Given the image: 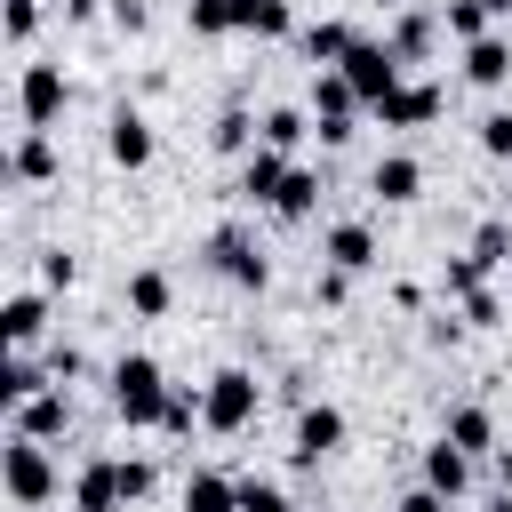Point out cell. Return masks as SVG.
<instances>
[{"label": "cell", "instance_id": "ee69618b", "mask_svg": "<svg viewBox=\"0 0 512 512\" xmlns=\"http://www.w3.org/2000/svg\"><path fill=\"white\" fill-rule=\"evenodd\" d=\"M96 8H104V0H64V16H80V24H88Z\"/></svg>", "mask_w": 512, "mask_h": 512}, {"label": "cell", "instance_id": "d6a6232c", "mask_svg": "<svg viewBox=\"0 0 512 512\" xmlns=\"http://www.w3.org/2000/svg\"><path fill=\"white\" fill-rule=\"evenodd\" d=\"M440 24H448L464 48H472V40H488V24H496V16H488L480 0H448V8H440Z\"/></svg>", "mask_w": 512, "mask_h": 512}, {"label": "cell", "instance_id": "7402d4cb", "mask_svg": "<svg viewBox=\"0 0 512 512\" xmlns=\"http://www.w3.org/2000/svg\"><path fill=\"white\" fill-rule=\"evenodd\" d=\"M8 176H16V184H48V176H56V136H48V128H24L16 152H8Z\"/></svg>", "mask_w": 512, "mask_h": 512}, {"label": "cell", "instance_id": "74e56055", "mask_svg": "<svg viewBox=\"0 0 512 512\" xmlns=\"http://www.w3.org/2000/svg\"><path fill=\"white\" fill-rule=\"evenodd\" d=\"M456 312H464V328H496V320H504V304H496L488 288H472V296H464Z\"/></svg>", "mask_w": 512, "mask_h": 512}, {"label": "cell", "instance_id": "7c38bea8", "mask_svg": "<svg viewBox=\"0 0 512 512\" xmlns=\"http://www.w3.org/2000/svg\"><path fill=\"white\" fill-rule=\"evenodd\" d=\"M0 336H8V352H32V344L48 336V296H40V288H16V296L0 304Z\"/></svg>", "mask_w": 512, "mask_h": 512}, {"label": "cell", "instance_id": "4fadbf2b", "mask_svg": "<svg viewBox=\"0 0 512 512\" xmlns=\"http://www.w3.org/2000/svg\"><path fill=\"white\" fill-rule=\"evenodd\" d=\"M320 256H328L336 272H368V264H376V224H360V216H344V224H328V240H320Z\"/></svg>", "mask_w": 512, "mask_h": 512}, {"label": "cell", "instance_id": "d590c367", "mask_svg": "<svg viewBox=\"0 0 512 512\" xmlns=\"http://www.w3.org/2000/svg\"><path fill=\"white\" fill-rule=\"evenodd\" d=\"M480 152L488 160H512V112H488L480 120Z\"/></svg>", "mask_w": 512, "mask_h": 512}, {"label": "cell", "instance_id": "d6986e66", "mask_svg": "<svg viewBox=\"0 0 512 512\" xmlns=\"http://www.w3.org/2000/svg\"><path fill=\"white\" fill-rule=\"evenodd\" d=\"M48 384H56V368H48V360H32V352H16V360L0 368V408L16 416V408H24V400H40Z\"/></svg>", "mask_w": 512, "mask_h": 512}, {"label": "cell", "instance_id": "d4e9b609", "mask_svg": "<svg viewBox=\"0 0 512 512\" xmlns=\"http://www.w3.org/2000/svg\"><path fill=\"white\" fill-rule=\"evenodd\" d=\"M168 304H176V288H168V272H160V264L128 272V312H136V320H160Z\"/></svg>", "mask_w": 512, "mask_h": 512}, {"label": "cell", "instance_id": "836d02e7", "mask_svg": "<svg viewBox=\"0 0 512 512\" xmlns=\"http://www.w3.org/2000/svg\"><path fill=\"white\" fill-rule=\"evenodd\" d=\"M472 256H480L488 272H496V264H512V224H504V216H488V224L472 232Z\"/></svg>", "mask_w": 512, "mask_h": 512}, {"label": "cell", "instance_id": "8d00e7d4", "mask_svg": "<svg viewBox=\"0 0 512 512\" xmlns=\"http://www.w3.org/2000/svg\"><path fill=\"white\" fill-rule=\"evenodd\" d=\"M72 280H80V264L64 248H40V288H72Z\"/></svg>", "mask_w": 512, "mask_h": 512}, {"label": "cell", "instance_id": "f1b7e54d", "mask_svg": "<svg viewBox=\"0 0 512 512\" xmlns=\"http://www.w3.org/2000/svg\"><path fill=\"white\" fill-rule=\"evenodd\" d=\"M256 128H264V120H248V104H224V112H216V128H208V144H216V152H248V144H256Z\"/></svg>", "mask_w": 512, "mask_h": 512}, {"label": "cell", "instance_id": "9c48e42d", "mask_svg": "<svg viewBox=\"0 0 512 512\" xmlns=\"http://www.w3.org/2000/svg\"><path fill=\"white\" fill-rule=\"evenodd\" d=\"M336 448H344V408L304 400V408H296V472H312V464L336 456Z\"/></svg>", "mask_w": 512, "mask_h": 512}, {"label": "cell", "instance_id": "e0dca14e", "mask_svg": "<svg viewBox=\"0 0 512 512\" xmlns=\"http://www.w3.org/2000/svg\"><path fill=\"white\" fill-rule=\"evenodd\" d=\"M424 488H432V496H448V504H456V496H464V488H472V456H464V448H456V440H432V448H424Z\"/></svg>", "mask_w": 512, "mask_h": 512}, {"label": "cell", "instance_id": "7a4b0ae2", "mask_svg": "<svg viewBox=\"0 0 512 512\" xmlns=\"http://www.w3.org/2000/svg\"><path fill=\"white\" fill-rule=\"evenodd\" d=\"M200 400H208V432H248L256 408H264V384H256L248 368H216V376L200 384Z\"/></svg>", "mask_w": 512, "mask_h": 512}, {"label": "cell", "instance_id": "cb8c5ba5", "mask_svg": "<svg viewBox=\"0 0 512 512\" xmlns=\"http://www.w3.org/2000/svg\"><path fill=\"white\" fill-rule=\"evenodd\" d=\"M184 512H240V480L232 472H192L184 480Z\"/></svg>", "mask_w": 512, "mask_h": 512}, {"label": "cell", "instance_id": "9a60e30c", "mask_svg": "<svg viewBox=\"0 0 512 512\" xmlns=\"http://www.w3.org/2000/svg\"><path fill=\"white\" fill-rule=\"evenodd\" d=\"M288 168H296L288 152H272V144H256V152L240 160V192H248L256 208H272V200H280V184H288Z\"/></svg>", "mask_w": 512, "mask_h": 512}, {"label": "cell", "instance_id": "5bb4252c", "mask_svg": "<svg viewBox=\"0 0 512 512\" xmlns=\"http://www.w3.org/2000/svg\"><path fill=\"white\" fill-rule=\"evenodd\" d=\"M296 40H304V56H312V72H336V64H344V56L360 48V32H352L344 16H320V24H304Z\"/></svg>", "mask_w": 512, "mask_h": 512}, {"label": "cell", "instance_id": "ab89813d", "mask_svg": "<svg viewBox=\"0 0 512 512\" xmlns=\"http://www.w3.org/2000/svg\"><path fill=\"white\" fill-rule=\"evenodd\" d=\"M32 32H40V0H8V40L24 48Z\"/></svg>", "mask_w": 512, "mask_h": 512}, {"label": "cell", "instance_id": "f35d334b", "mask_svg": "<svg viewBox=\"0 0 512 512\" xmlns=\"http://www.w3.org/2000/svg\"><path fill=\"white\" fill-rule=\"evenodd\" d=\"M40 360L56 368V384H72V376H88V352H80V344H48Z\"/></svg>", "mask_w": 512, "mask_h": 512}, {"label": "cell", "instance_id": "7bdbcfd3", "mask_svg": "<svg viewBox=\"0 0 512 512\" xmlns=\"http://www.w3.org/2000/svg\"><path fill=\"white\" fill-rule=\"evenodd\" d=\"M392 512H448V496H432V488H408Z\"/></svg>", "mask_w": 512, "mask_h": 512}, {"label": "cell", "instance_id": "30bf717a", "mask_svg": "<svg viewBox=\"0 0 512 512\" xmlns=\"http://www.w3.org/2000/svg\"><path fill=\"white\" fill-rule=\"evenodd\" d=\"M376 120H384V128H432V120H440V88H432V80H400V88L376 104Z\"/></svg>", "mask_w": 512, "mask_h": 512}, {"label": "cell", "instance_id": "bcb514c9", "mask_svg": "<svg viewBox=\"0 0 512 512\" xmlns=\"http://www.w3.org/2000/svg\"><path fill=\"white\" fill-rule=\"evenodd\" d=\"M480 8H488V16H512V0H480Z\"/></svg>", "mask_w": 512, "mask_h": 512}, {"label": "cell", "instance_id": "f6af8a7d", "mask_svg": "<svg viewBox=\"0 0 512 512\" xmlns=\"http://www.w3.org/2000/svg\"><path fill=\"white\" fill-rule=\"evenodd\" d=\"M496 480H504V488H512V448H496Z\"/></svg>", "mask_w": 512, "mask_h": 512}, {"label": "cell", "instance_id": "52a82bcc", "mask_svg": "<svg viewBox=\"0 0 512 512\" xmlns=\"http://www.w3.org/2000/svg\"><path fill=\"white\" fill-rule=\"evenodd\" d=\"M72 504L80 512H128V456H88L72 480Z\"/></svg>", "mask_w": 512, "mask_h": 512}, {"label": "cell", "instance_id": "f546056e", "mask_svg": "<svg viewBox=\"0 0 512 512\" xmlns=\"http://www.w3.org/2000/svg\"><path fill=\"white\" fill-rule=\"evenodd\" d=\"M312 208H320V176H312V168H288V184H280L272 216H288V224H296V216H312Z\"/></svg>", "mask_w": 512, "mask_h": 512}, {"label": "cell", "instance_id": "484cf974", "mask_svg": "<svg viewBox=\"0 0 512 512\" xmlns=\"http://www.w3.org/2000/svg\"><path fill=\"white\" fill-rule=\"evenodd\" d=\"M200 424H208V400H200L192 384H176V392H168V408H160V432H168V440H192Z\"/></svg>", "mask_w": 512, "mask_h": 512}, {"label": "cell", "instance_id": "1f68e13d", "mask_svg": "<svg viewBox=\"0 0 512 512\" xmlns=\"http://www.w3.org/2000/svg\"><path fill=\"white\" fill-rule=\"evenodd\" d=\"M440 288H448V296H456V304H464V296H472V288H488V264H480V256H472V248H464V256H448V264H440Z\"/></svg>", "mask_w": 512, "mask_h": 512}, {"label": "cell", "instance_id": "2e32d148", "mask_svg": "<svg viewBox=\"0 0 512 512\" xmlns=\"http://www.w3.org/2000/svg\"><path fill=\"white\" fill-rule=\"evenodd\" d=\"M64 424H72V392H64V384H48L40 400L16 408V432H24V440H64Z\"/></svg>", "mask_w": 512, "mask_h": 512}, {"label": "cell", "instance_id": "4316f807", "mask_svg": "<svg viewBox=\"0 0 512 512\" xmlns=\"http://www.w3.org/2000/svg\"><path fill=\"white\" fill-rule=\"evenodd\" d=\"M232 8H240V32H256V40L296 32V8H288V0H232Z\"/></svg>", "mask_w": 512, "mask_h": 512}, {"label": "cell", "instance_id": "277c9868", "mask_svg": "<svg viewBox=\"0 0 512 512\" xmlns=\"http://www.w3.org/2000/svg\"><path fill=\"white\" fill-rule=\"evenodd\" d=\"M336 72H344V80H352V96H360V104L376 112V104H384V96L400 88V72H408V64L392 56V40H368V32H360V48H352V56L336 64Z\"/></svg>", "mask_w": 512, "mask_h": 512}, {"label": "cell", "instance_id": "8fae6325", "mask_svg": "<svg viewBox=\"0 0 512 512\" xmlns=\"http://www.w3.org/2000/svg\"><path fill=\"white\" fill-rule=\"evenodd\" d=\"M104 152H112L120 168H144V160H152V120H144L136 104H112V120H104Z\"/></svg>", "mask_w": 512, "mask_h": 512}, {"label": "cell", "instance_id": "44dd1931", "mask_svg": "<svg viewBox=\"0 0 512 512\" xmlns=\"http://www.w3.org/2000/svg\"><path fill=\"white\" fill-rule=\"evenodd\" d=\"M464 80H472V88H504V80H512V40H504V32L472 40V48H464Z\"/></svg>", "mask_w": 512, "mask_h": 512}, {"label": "cell", "instance_id": "8992f818", "mask_svg": "<svg viewBox=\"0 0 512 512\" xmlns=\"http://www.w3.org/2000/svg\"><path fill=\"white\" fill-rule=\"evenodd\" d=\"M352 112H368L352 96V80L344 72H312V128H320V144H344L352 136Z\"/></svg>", "mask_w": 512, "mask_h": 512}, {"label": "cell", "instance_id": "603a6c76", "mask_svg": "<svg viewBox=\"0 0 512 512\" xmlns=\"http://www.w3.org/2000/svg\"><path fill=\"white\" fill-rule=\"evenodd\" d=\"M440 440H456L464 456H488V448H496V416H488L480 400H464V408H448V432H440Z\"/></svg>", "mask_w": 512, "mask_h": 512}, {"label": "cell", "instance_id": "ac0fdd59", "mask_svg": "<svg viewBox=\"0 0 512 512\" xmlns=\"http://www.w3.org/2000/svg\"><path fill=\"white\" fill-rule=\"evenodd\" d=\"M368 192H376V200H392V208H400V200H416V192H424L416 152H384V160L368 168Z\"/></svg>", "mask_w": 512, "mask_h": 512}, {"label": "cell", "instance_id": "7dc6e473", "mask_svg": "<svg viewBox=\"0 0 512 512\" xmlns=\"http://www.w3.org/2000/svg\"><path fill=\"white\" fill-rule=\"evenodd\" d=\"M488 512H512V496H496V504H488Z\"/></svg>", "mask_w": 512, "mask_h": 512}, {"label": "cell", "instance_id": "4dcf8cb0", "mask_svg": "<svg viewBox=\"0 0 512 512\" xmlns=\"http://www.w3.org/2000/svg\"><path fill=\"white\" fill-rule=\"evenodd\" d=\"M184 24H192L200 40H224V32H240V8H232V0H184Z\"/></svg>", "mask_w": 512, "mask_h": 512}, {"label": "cell", "instance_id": "3957f363", "mask_svg": "<svg viewBox=\"0 0 512 512\" xmlns=\"http://www.w3.org/2000/svg\"><path fill=\"white\" fill-rule=\"evenodd\" d=\"M0 480H8V496L32 512V504H48L56 496V464H48V440H24V432H8V448H0Z\"/></svg>", "mask_w": 512, "mask_h": 512}, {"label": "cell", "instance_id": "5b68a950", "mask_svg": "<svg viewBox=\"0 0 512 512\" xmlns=\"http://www.w3.org/2000/svg\"><path fill=\"white\" fill-rule=\"evenodd\" d=\"M208 264H216L232 288H264V280H272V264H264V248H256L248 224H216V232H208Z\"/></svg>", "mask_w": 512, "mask_h": 512}, {"label": "cell", "instance_id": "60d3db41", "mask_svg": "<svg viewBox=\"0 0 512 512\" xmlns=\"http://www.w3.org/2000/svg\"><path fill=\"white\" fill-rule=\"evenodd\" d=\"M344 288H352V272H336V264L312 280V296H320V304H344Z\"/></svg>", "mask_w": 512, "mask_h": 512}, {"label": "cell", "instance_id": "b9f144b4", "mask_svg": "<svg viewBox=\"0 0 512 512\" xmlns=\"http://www.w3.org/2000/svg\"><path fill=\"white\" fill-rule=\"evenodd\" d=\"M112 24H120V32H144L152 8H144V0H112Z\"/></svg>", "mask_w": 512, "mask_h": 512}, {"label": "cell", "instance_id": "6da1fadb", "mask_svg": "<svg viewBox=\"0 0 512 512\" xmlns=\"http://www.w3.org/2000/svg\"><path fill=\"white\" fill-rule=\"evenodd\" d=\"M168 392H176V384L160 376L152 352H120V360H112V408H120V424H160Z\"/></svg>", "mask_w": 512, "mask_h": 512}, {"label": "cell", "instance_id": "ffe728a7", "mask_svg": "<svg viewBox=\"0 0 512 512\" xmlns=\"http://www.w3.org/2000/svg\"><path fill=\"white\" fill-rule=\"evenodd\" d=\"M384 40H392V56H400V64H424V56H432V40H440V16H432V8H408V16H392V32H384Z\"/></svg>", "mask_w": 512, "mask_h": 512}, {"label": "cell", "instance_id": "83f0119b", "mask_svg": "<svg viewBox=\"0 0 512 512\" xmlns=\"http://www.w3.org/2000/svg\"><path fill=\"white\" fill-rule=\"evenodd\" d=\"M256 136H264V144H272V152H296V144H304V136H312V112H296V104H272V112H264V128H256Z\"/></svg>", "mask_w": 512, "mask_h": 512}, {"label": "cell", "instance_id": "ba28073f", "mask_svg": "<svg viewBox=\"0 0 512 512\" xmlns=\"http://www.w3.org/2000/svg\"><path fill=\"white\" fill-rule=\"evenodd\" d=\"M64 64H24V80H16V112H24V128H56V112H64Z\"/></svg>", "mask_w": 512, "mask_h": 512}, {"label": "cell", "instance_id": "e575fe53", "mask_svg": "<svg viewBox=\"0 0 512 512\" xmlns=\"http://www.w3.org/2000/svg\"><path fill=\"white\" fill-rule=\"evenodd\" d=\"M240 512H296L272 480H256V472H240Z\"/></svg>", "mask_w": 512, "mask_h": 512}]
</instances>
